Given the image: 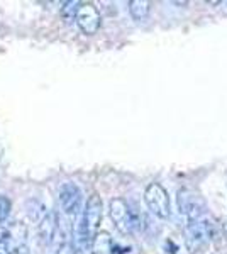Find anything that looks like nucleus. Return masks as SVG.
I'll return each mask as SVG.
<instances>
[{
    "instance_id": "1",
    "label": "nucleus",
    "mask_w": 227,
    "mask_h": 254,
    "mask_svg": "<svg viewBox=\"0 0 227 254\" xmlns=\"http://www.w3.org/2000/svg\"><path fill=\"white\" fill-rule=\"evenodd\" d=\"M217 234V225L207 215L185 225V246L192 254L204 251Z\"/></svg>"
},
{
    "instance_id": "2",
    "label": "nucleus",
    "mask_w": 227,
    "mask_h": 254,
    "mask_svg": "<svg viewBox=\"0 0 227 254\" xmlns=\"http://www.w3.org/2000/svg\"><path fill=\"white\" fill-rule=\"evenodd\" d=\"M110 219L114 220L115 227L122 234H131L134 229L139 227V215L131 210L129 203L124 198H112L109 203Z\"/></svg>"
},
{
    "instance_id": "3",
    "label": "nucleus",
    "mask_w": 227,
    "mask_h": 254,
    "mask_svg": "<svg viewBox=\"0 0 227 254\" xmlns=\"http://www.w3.org/2000/svg\"><path fill=\"white\" fill-rule=\"evenodd\" d=\"M176 205L181 215L187 217V220H199L205 217V205L204 200L199 193H195L190 188H180L176 193Z\"/></svg>"
},
{
    "instance_id": "4",
    "label": "nucleus",
    "mask_w": 227,
    "mask_h": 254,
    "mask_svg": "<svg viewBox=\"0 0 227 254\" xmlns=\"http://www.w3.org/2000/svg\"><path fill=\"white\" fill-rule=\"evenodd\" d=\"M144 200L148 208L159 219L170 217V196L159 183H150L144 190Z\"/></svg>"
},
{
    "instance_id": "5",
    "label": "nucleus",
    "mask_w": 227,
    "mask_h": 254,
    "mask_svg": "<svg viewBox=\"0 0 227 254\" xmlns=\"http://www.w3.org/2000/svg\"><path fill=\"white\" fill-rule=\"evenodd\" d=\"M75 22L83 34L93 36L95 32L100 29V24H102L100 12L92 3H81L80 9H78Z\"/></svg>"
},
{
    "instance_id": "6",
    "label": "nucleus",
    "mask_w": 227,
    "mask_h": 254,
    "mask_svg": "<svg viewBox=\"0 0 227 254\" xmlns=\"http://www.w3.org/2000/svg\"><path fill=\"white\" fill-rule=\"evenodd\" d=\"M60 205L68 217H75L81 210V190L75 183H63L60 188Z\"/></svg>"
},
{
    "instance_id": "7",
    "label": "nucleus",
    "mask_w": 227,
    "mask_h": 254,
    "mask_svg": "<svg viewBox=\"0 0 227 254\" xmlns=\"http://www.w3.org/2000/svg\"><path fill=\"white\" fill-rule=\"evenodd\" d=\"M58 214L56 212H48L46 215L41 219V222L38 225V237L39 243L43 244H51L53 239H55L56 232H58Z\"/></svg>"
},
{
    "instance_id": "8",
    "label": "nucleus",
    "mask_w": 227,
    "mask_h": 254,
    "mask_svg": "<svg viewBox=\"0 0 227 254\" xmlns=\"http://www.w3.org/2000/svg\"><path fill=\"white\" fill-rule=\"evenodd\" d=\"M90 251H92V254H114V243L109 232L98 231L97 234L92 237Z\"/></svg>"
},
{
    "instance_id": "9",
    "label": "nucleus",
    "mask_w": 227,
    "mask_h": 254,
    "mask_svg": "<svg viewBox=\"0 0 227 254\" xmlns=\"http://www.w3.org/2000/svg\"><path fill=\"white\" fill-rule=\"evenodd\" d=\"M27 237V229L22 222H14L12 225H7V236H5V244H9L14 248L24 246V239Z\"/></svg>"
},
{
    "instance_id": "10",
    "label": "nucleus",
    "mask_w": 227,
    "mask_h": 254,
    "mask_svg": "<svg viewBox=\"0 0 227 254\" xmlns=\"http://www.w3.org/2000/svg\"><path fill=\"white\" fill-rule=\"evenodd\" d=\"M150 7L151 2H148V0H131L129 2V12L136 20H143L146 17L150 14Z\"/></svg>"
},
{
    "instance_id": "11",
    "label": "nucleus",
    "mask_w": 227,
    "mask_h": 254,
    "mask_svg": "<svg viewBox=\"0 0 227 254\" xmlns=\"http://www.w3.org/2000/svg\"><path fill=\"white\" fill-rule=\"evenodd\" d=\"M80 5H81V2H76V0L63 3V7H61V17H63L65 22H73V20L76 19Z\"/></svg>"
},
{
    "instance_id": "12",
    "label": "nucleus",
    "mask_w": 227,
    "mask_h": 254,
    "mask_svg": "<svg viewBox=\"0 0 227 254\" xmlns=\"http://www.w3.org/2000/svg\"><path fill=\"white\" fill-rule=\"evenodd\" d=\"M10 210H12V203L10 200L7 198L5 195H0V222H5L7 217L10 215Z\"/></svg>"
},
{
    "instance_id": "13",
    "label": "nucleus",
    "mask_w": 227,
    "mask_h": 254,
    "mask_svg": "<svg viewBox=\"0 0 227 254\" xmlns=\"http://www.w3.org/2000/svg\"><path fill=\"white\" fill-rule=\"evenodd\" d=\"M56 254H75V248H73V244L70 243H63L60 246V249L56 251Z\"/></svg>"
},
{
    "instance_id": "14",
    "label": "nucleus",
    "mask_w": 227,
    "mask_h": 254,
    "mask_svg": "<svg viewBox=\"0 0 227 254\" xmlns=\"http://www.w3.org/2000/svg\"><path fill=\"white\" fill-rule=\"evenodd\" d=\"M9 254H31V253H29V248H27V246L24 244V246H19V248L10 249Z\"/></svg>"
},
{
    "instance_id": "15",
    "label": "nucleus",
    "mask_w": 227,
    "mask_h": 254,
    "mask_svg": "<svg viewBox=\"0 0 227 254\" xmlns=\"http://www.w3.org/2000/svg\"><path fill=\"white\" fill-rule=\"evenodd\" d=\"M5 236H7V225L0 222V243L5 241Z\"/></svg>"
},
{
    "instance_id": "16",
    "label": "nucleus",
    "mask_w": 227,
    "mask_h": 254,
    "mask_svg": "<svg viewBox=\"0 0 227 254\" xmlns=\"http://www.w3.org/2000/svg\"><path fill=\"white\" fill-rule=\"evenodd\" d=\"M0 254H9V246L5 244V241L0 243Z\"/></svg>"
},
{
    "instance_id": "17",
    "label": "nucleus",
    "mask_w": 227,
    "mask_h": 254,
    "mask_svg": "<svg viewBox=\"0 0 227 254\" xmlns=\"http://www.w3.org/2000/svg\"><path fill=\"white\" fill-rule=\"evenodd\" d=\"M222 231H224V234H226V237H227V219H226V224L222 225Z\"/></svg>"
}]
</instances>
